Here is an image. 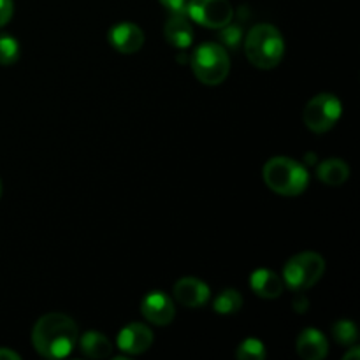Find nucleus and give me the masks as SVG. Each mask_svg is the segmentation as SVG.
I'll use <instances>...</instances> for the list:
<instances>
[{
  "label": "nucleus",
  "mask_w": 360,
  "mask_h": 360,
  "mask_svg": "<svg viewBox=\"0 0 360 360\" xmlns=\"http://www.w3.org/2000/svg\"><path fill=\"white\" fill-rule=\"evenodd\" d=\"M79 340L76 322L63 313H48L35 322L32 345L44 359H63L70 355Z\"/></svg>",
  "instance_id": "1"
},
{
  "label": "nucleus",
  "mask_w": 360,
  "mask_h": 360,
  "mask_svg": "<svg viewBox=\"0 0 360 360\" xmlns=\"http://www.w3.org/2000/svg\"><path fill=\"white\" fill-rule=\"evenodd\" d=\"M245 53L248 62L257 69H274L285 55L283 35L269 23L255 25L245 37Z\"/></svg>",
  "instance_id": "2"
},
{
  "label": "nucleus",
  "mask_w": 360,
  "mask_h": 360,
  "mask_svg": "<svg viewBox=\"0 0 360 360\" xmlns=\"http://www.w3.org/2000/svg\"><path fill=\"white\" fill-rule=\"evenodd\" d=\"M262 178L274 193L283 197L301 195L309 183L304 165L288 157H273L262 169Z\"/></svg>",
  "instance_id": "3"
},
{
  "label": "nucleus",
  "mask_w": 360,
  "mask_h": 360,
  "mask_svg": "<svg viewBox=\"0 0 360 360\" xmlns=\"http://www.w3.org/2000/svg\"><path fill=\"white\" fill-rule=\"evenodd\" d=\"M190 67L200 83L207 86H217L224 83L231 72V56L221 44L204 42L193 51Z\"/></svg>",
  "instance_id": "4"
},
{
  "label": "nucleus",
  "mask_w": 360,
  "mask_h": 360,
  "mask_svg": "<svg viewBox=\"0 0 360 360\" xmlns=\"http://www.w3.org/2000/svg\"><path fill=\"white\" fill-rule=\"evenodd\" d=\"M326 273V260L315 252L297 253L283 267V283L295 292L308 290Z\"/></svg>",
  "instance_id": "5"
},
{
  "label": "nucleus",
  "mask_w": 360,
  "mask_h": 360,
  "mask_svg": "<svg viewBox=\"0 0 360 360\" xmlns=\"http://www.w3.org/2000/svg\"><path fill=\"white\" fill-rule=\"evenodd\" d=\"M341 115H343V104L340 98L334 94L323 91V94L315 95L306 104L302 111V122L311 132L323 134L329 132L340 122Z\"/></svg>",
  "instance_id": "6"
},
{
  "label": "nucleus",
  "mask_w": 360,
  "mask_h": 360,
  "mask_svg": "<svg viewBox=\"0 0 360 360\" xmlns=\"http://www.w3.org/2000/svg\"><path fill=\"white\" fill-rule=\"evenodd\" d=\"M185 13L190 20L206 28H225L234 18V9L229 0H190Z\"/></svg>",
  "instance_id": "7"
},
{
  "label": "nucleus",
  "mask_w": 360,
  "mask_h": 360,
  "mask_svg": "<svg viewBox=\"0 0 360 360\" xmlns=\"http://www.w3.org/2000/svg\"><path fill=\"white\" fill-rule=\"evenodd\" d=\"M141 313L153 326H169L176 316L174 301L164 292H150L141 302Z\"/></svg>",
  "instance_id": "8"
},
{
  "label": "nucleus",
  "mask_w": 360,
  "mask_h": 360,
  "mask_svg": "<svg viewBox=\"0 0 360 360\" xmlns=\"http://www.w3.org/2000/svg\"><path fill=\"white\" fill-rule=\"evenodd\" d=\"M153 345V333L148 326L139 322L129 323L120 330L116 338V347L127 355H141Z\"/></svg>",
  "instance_id": "9"
},
{
  "label": "nucleus",
  "mask_w": 360,
  "mask_h": 360,
  "mask_svg": "<svg viewBox=\"0 0 360 360\" xmlns=\"http://www.w3.org/2000/svg\"><path fill=\"white\" fill-rule=\"evenodd\" d=\"M108 41L118 53L134 55L143 48L144 32L132 21H122L108 32Z\"/></svg>",
  "instance_id": "10"
},
{
  "label": "nucleus",
  "mask_w": 360,
  "mask_h": 360,
  "mask_svg": "<svg viewBox=\"0 0 360 360\" xmlns=\"http://www.w3.org/2000/svg\"><path fill=\"white\" fill-rule=\"evenodd\" d=\"M172 294H174L176 301L186 308H202L210 301L211 290L199 278L186 276L176 281Z\"/></svg>",
  "instance_id": "11"
},
{
  "label": "nucleus",
  "mask_w": 360,
  "mask_h": 360,
  "mask_svg": "<svg viewBox=\"0 0 360 360\" xmlns=\"http://www.w3.org/2000/svg\"><path fill=\"white\" fill-rule=\"evenodd\" d=\"M164 37L172 48L186 49L193 41V28L185 11L171 13L164 27Z\"/></svg>",
  "instance_id": "12"
},
{
  "label": "nucleus",
  "mask_w": 360,
  "mask_h": 360,
  "mask_svg": "<svg viewBox=\"0 0 360 360\" xmlns=\"http://www.w3.org/2000/svg\"><path fill=\"white\" fill-rule=\"evenodd\" d=\"M297 354L304 360H323L329 354V341L319 329H304L297 338Z\"/></svg>",
  "instance_id": "13"
},
{
  "label": "nucleus",
  "mask_w": 360,
  "mask_h": 360,
  "mask_svg": "<svg viewBox=\"0 0 360 360\" xmlns=\"http://www.w3.org/2000/svg\"><path fill=\"white\" fill-rule=\"evenodd\" d=\"M250 287H252L253 294L262 299H276L285 290L283 278H280L271 269L253 271L252 276H250Z\"/></svg>",
  "instance_id": "14"
},
{
  "label": "nucleus",
  "mask_w": 360,
  "mask_h": 360,
  "mask_svg": "<svg viewBox=\"0 0 360 360\" xmlns=\"http://www.w3.org/2000/svg\"><path fill=\"white\" fill-rule=\"evenodd\" d=\"M316 176L322 183L329 186H340L350 178V167L341 158H327L316 167Z\"/></svg>",
  "instance_id": "15"
},
{
  "label": "nucleus",
  "mask_w": 360,
  "mask_h": 360,
  "mask_svg": "<svg viewBox=\"0 0 360 360\" xmlns=\"http://www.w3.org/2000/svg\"><path fill=\"white\" fill-rule=\"evenodd\" d=\"M77 341L83 355L90 359H105L112 354L111 341L97 330H88Z\"/></svg>",
  "instance_id": "16"
},
{
  "label": "nucleus",
  "mask_w": 360,
  "mask_h": 360,
  "mask_svg": "<svg viewBox=\"0 0 360 360\" xmlns=\"http://www.w3.org/2000/svg\"><path fill=\"white\" fill-rule=\"evenodd\" d=\"M243 308V295L234 288H225L218 297L214 299L213 309L220 315H234Z\"/></svg>",
  "instance_id": "17"
},
{
  "label": "nucleus",
  "mask_w": 360,
  "mask_h": 360,
  "mask_svg": "<svg viewBox=\"0 0 360 360\" xmlns=\"http://www.w3.org/2000/svg\"><path fill=\"white\" fill-rule=\"evenodd\" d=\"M333 338L338 345L341 347H354L357 343V327H355L354 322L350 320H338L333 326Z\"/></svg>",
  "instance_id": "18"
},
{
  "label": "nucleus",
  "mask_w": 360,
  "mask_h": 360,
  "mask_svg": "<svg viewBox=\"0 0 360 360\" xmlns=\"http://www.w3.org/2000/svg\"><path fill=\"white\" fill-rule=\"evenodd\" d=\"M20 60V42L9 34L0 35V65L9 67Z\"/></svg>",
  "instance_id": "19"
},
{
  "label": "nucleus",
  "mask_w": 360,
  "mask_h": 360,
  "mask_svg": "<svg viewBox=\"0 0 360 360\" xmlns=\"http://www.w3.org/2000/svg\"><path fill=\"white\" fill-rule=\"evenodd\" d=\"M266 355V347L257 338H248L236 350V357L239 360H264Z\"/></svg>",
  "instance_id": "20"
},
{
  "label": "nucleus",
  "mask_w": 360,
  "mask_h": 360,
  "mask_svg": "<svg viewBox=\"0 0 360 360\" xmlns=\"http://www.w3.org/2000/svg\"><path fill=\"white\" fill-rule=\"evenodd\" d=\"M13 0H0V27L9 23V20L13 18Z\"/></svg>",
  "instance_id": "21"
},
{
  "label": "nucleus",
  "mask_w": 360,
  "mask_h": 360,
  "mask_svg": "<svg viewBox=\"0 0 360 360\" xmlns=\"http://www.w3.org/2000/svg\"><path fill=\"white\" fill-rule=\"evenodd\" d=\"M164 7H167L171 13H176V11H185L186 0H158Z\"/></svg>",
  "instance_id": "22"
},
{
  "label": "nucleus",
  "mask_w": 360,
  "mask_h": 360,
  "mask_svg": "<svg viewBox=\"0 0 360 360\" xmlns=\"http://www.w3.org/2000/svg\"><path fill=\"white\" fill-rule=\"evenodd\" d=\"M21 357L16 352L9 350V348H0V360H20Z\"/></svg>",
  "instance_id": "23"
},
{
  "label": "nucleus",
  "mask_w": 360,
  "mask_h": 360,
  "mask_svg": "<svg viewBox=\"0 0 360 360\" xmlns=\"http://www.w3.org/2000/svg\"><path fill=\"white\" fill-rule=\"evenodd\" d=\"M294 309L299 313H304L308 309V299L306 297H297L294 301Z\"/></svg>",
  "instance_id": "24"
},
{
  "label": "nucleus",
  "mask_w": 360,
  "mask_h": 360,
  "mask_svg": "<svg viewBox=\"0 0 360 360\" xmlns=\"http://www.w3.org/2000/svg\"><path fill=\"white\" fill-rule=\"evenodd\" d=\"M360 359V348L359 347H350V350L343 355V360H359Z\"/></svg>",
  "instance_id": "25"
},
{
  "label": "nucleus",
  "mask_w": 360,
  "mask_h": 360,
  "mask_svg": "<svg viewBox=\"0 0 360 360\" xmlns=\"http://www.w3.org/2000/svg\"><path fill=\"white\" fill-rule=\"evenodd\" d=\"M0 197H2V183H0Z\"/></svg>",
  "instance_id": "26"
}]
</instances>
